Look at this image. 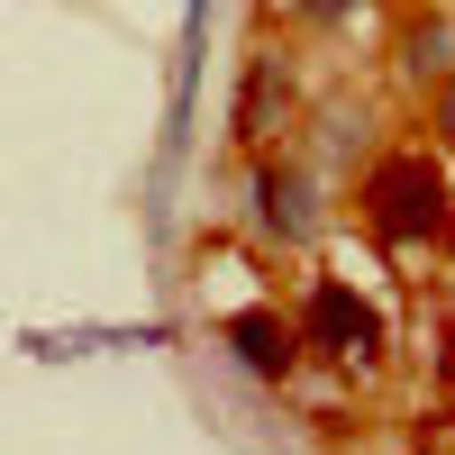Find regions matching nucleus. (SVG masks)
I'll use <instances>...</instances> for the list:
<instances>
[{
    "label": "nucleus",
    "instance_id": "obj_1",
    "mask_svg": "<svg viewBox=\"0 0 455 455\" xmlns=\"http://www.w3.org/2000/svg\"><path fill=\"white\" fill-rule=\"evenodd\" d=\"M355 201H364V228L383 246H428L446 228V173H437V156H383Z\"/></svg>",
    "mask_w": 455,
    "mask_h": 455
},
{
    "label": "nucleus",
    "instance_id": "obj_2",
    "mask_svg": "<svg viewBox=\"0 0 455 455\" xmlns=\"http://www.w3.org/2000/svg\"><path fill=\"white\" fill-rule=\"evenodd\" d=\"M300 328H310V347L347 355V364H373V355H383V319H373V300H355L347 283H310Z\"/></svg>",
    "mask_w": 455,
    "mask_h": 455
},
{
    "label": "nucleus",
    "instance_id": "obj_3",
    "mask_svg": "<svg viewBox=\"0 0 455 455\" xmlns=\"http://www.w3.org/2000/svg\"><path fill=\"white\" fill-rule=\"evenodd\" d=\"M219 337H228V355H237L255 383H283V373L300 364V337H310V328H291L283 310H237Z\"/></svg>",
    "mask_w": 455,
    "mask_h": 455
},
{
    "label": "nucleus",
    "instance_id": "obj_4",
    "mask_svg": "<svg viewBox=\"0 0 455 455\" xmlns=\"http://www.w3.org/2000/svg\"><path fill=\"white\" fill-rule=\"evenodd\" d=\"M255 228H264V237H283V246H300V237L319 228L310 182H300V173H283V164H264V173H255Z\"/></svg>",
    "mask_w": 455,
    "mask_h": 455
},
{
    "label": "nucleus",
    "instance_id": "obj_5",
    "mask_svg": "<svg viewBox=\"0 0 455 455\" xmlns=\"http://www.w3.org/2000/svg\"><path fill=\"white\" fill-rule=\"evenodd\" d=\"M291 100V73H283V55H255L246 64V92H237V137L246 146H264L274 137V109Z\"/></svg>",
    "mask_w": 455,
    "mask_h": 455
},
{
    "label": "nucleus",
    "instance_id": "obj_6",
    "mask_svg": "<svg viewBox=\"0 0 455 455\" xmlns=\"http://www.w3.org/2000/svg\"><path fill=\"white\" fill-rule=\"evenodd\" d=\"M446 55H455V28H446V19L410 28V73H446Z\"/></svg>",
    "mask_w": 455,
    "mask_h": 455
},
{
    "label": "nucleus",
    "instance_id": "obj_7",
    "mask_svg": "<svg viewBox=\"0 0 455 455\" xmlns=\"http://www.w3.org/2000/svg\"><path fill=\"white\" fill-rule=\"evenodd\" d=\"M437 128H446V146H455V83H446V100H437Z\"/></svg>",
    "mask_w": 455,
    "mask_h": 455
},
{
    "label": "nucleus",
    "instance_id": "obj_8",
    "mask_svg": "<svg viewBox=\"0 0 455 455\" xmlns=\"http://www.w3.org/2000/svg\"><path fill=\"white\" fill-rule=\"evenodd\" d=\"M355 10V0H310V19H347Z\"/></svg>",
    "mask_w": 455,
    "mask_h": 455
},
{
    "label": "nucleus",
    "instance_id": "obj_9",
    "mask_svg": "<svg viewBox=\"0 0 455 455\" xmlns=\"http://www.w3.org/2000/svg\"><path fill=\"white\" fill-rule=\"evenodd\" d=\"M446 392H455V337H446Z\"/></svg>",
    "mask_w": 455,
    "mask_h": 455
}]
</instances>
